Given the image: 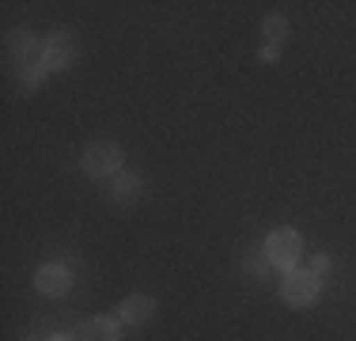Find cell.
<instances>
[{
    "mask_svg": "<svg viewBox=\"0 0 356 341\" xmlns=\"http://www.w3.org/2000/svg\"><path fill=\"white\" fill-rule=\"evenodd\" d=\"M318 288H322V280L311 269H288L281 277V296H284V303H292V307L315 303Z\"/></svg>",
    "mask_w": 356,
    "mask_h": 341,
    "instance_id": "cell-1",
    "label": "cell"
},
{
    "mask_svg": "<svg viewBox=\"0 0 356 341\" xmlns=\"http://www.w3.org/2000/svg\"><path fill=\"white\" fill-rule=\"evenodd\" d=\"M266 254H269L273 266L296 269V262H300V254H303V239L296 235L292 228H277V232L266 239Z\"/></svg>",
    "mask_w": 356,
    "mask_h": 341,
    "instance_id": "cell-2",
    "label": "cell"
},
{
    "mask_svg": "<svg viewBox=\"0 0 356 341\" xmlns=\"http://www.w3.org/2000/svg\"><path fill=\"white\" fill-rule=\"evenodd\" d=\"M118 167H122V148H118V144L95 141V144L83 148V170H88V175L106 178V175H114Z\"/></svg>",
    "mask_w": 356,
    "mask_h": 341,
    "instance_id": "cell-3",
    "label": "cell"
},
{
    "mask_svg": "<svg viewBox=\"0 0 356 341\" xmlns=\"http://www.w3.org/2000/svg\"><path fill=\"white\" fill-rule=\"evenodd\" d=\"M8 54H12V61H19L23 68L46 65V46H42L31 31H12L8 34Z\"/></svg>",
    "mask_w": 356,
    "mask_h": 341,
    "instance_id": "cell-4",
    "label": "cell"
},
{
    "mask_svg": "<svg viewBox=\"0 0 356 341\" xmlns=\"http://www.w3.org/2000/svg\"><path fill=\"white\" fill-rule=\"evenodd\" d=\"M76 38L69 31H57V34H49V42H46V68H69L72 61H76Z\"/></svg>",
    "mask_w": 356,
    "mask_h": 341,
    "instance_id": "cell-5",
    "label": "cell"
},
{
    "mask_svg": "<svg viewBox=\"0 0 356 341\" xmlns=\"http://www.w3.org/2000/svg\"><path fill=\"white\" fill-rule=\"evenodd\" d=\"M69 285H72V273L65 266H42L35 273V288L42 296H65V292H69Z\"/></svg>",
    "mask_w": 356,
    "mask_h": 341,
    "instance_id": "cell-6",
    "label": "cell"
},
{
    "mask_svg": "<svg viewBox=\"0 0 356 341\" xmlns=\"http://www.w3.org/2000/svg\"><path fill=\"white\" fill-rule=\"evenodd\" d=\"M122 319H110V315H95L80 326V341H118L122 338Z\"/></svg>",
    "mask_w": 356,
    "mask_h": 341,
    "instance_id": "cell-7",
    "label": "cell"
},
{
    "mask_svg": "<svg viewBox=\"0 0 356 341\" xmlns=\"http://www.w3.org/2000/svg\"><path fill=\"white\" fill-rule=\"evenodd\" d=\"M152 315H156V300L152 296H129V300H122V307H118V319L129 322V326H140Z\"/></svg>",
    "mask_w": 356,
    "mask_h": 341,
    "instance_id": "cell-8",
    "label": "cell"
},
{
    "mask_svg": "<svg viewBox=\"0 0 356 341\" xmlns=\"http://www.w3.org/2000/svg\"><path fill=\"white\" fill-rule=\"evenodd\" d=\"M140 190H144V182H140V178L122 175V178L114 182V190H110V198H114V201H133V198H140Z\"/></svg>",
    "mask_w": 356,
    "mask_h": 341,
    "instance_id": "cell-9",
    "label": "cell"
},
{
    "mask_svg": "<svg viewBox=\"0 0 356 341\" xmlns=\"http://www.w3.org/2000/svg\"><path fill=\"white\" fill-rule=\"evenodd\" d=\"M284 34H288V19H284V15H269V19L261 23V38H266L269 46H277Z\"/></svg>",
    "mask_w": 356,
    "mask_h": 341,
    "instance_id": "cell-10",
    "label": "cell"
},
{
    "mask_svg": "<svg viewBox=\"0 0 356 341\" xmlns=\"http://www.w3.org/2000/svg\"><path fill=\"white\" fill-rule=\"evenodd\" d=\"M269 266H273V262H269L266 251H250L247 254V273H250V277H266Z\"/></svg>",
    "mask_w": 356,
    "mask_h": 341,
    "instance_id": "cell-11",
    "label": "cell"
},
{
    "mask_svg": "<svg viewBox=\"0 0 356 341\" xmlns=\"http://www.w3.org/2000/svg\"><path fill=\"white\" fill-rule=\"evenodd\" d=\"M42 72H46V65H31V68H23V80H27V88H35V84L42 80Z\"/></svg>",
    "mask_w": 356,
    "mask_h": 341,
    "instance_id": "cell-12",
    "label": "cell"
},
{
    "mask_svg": "<svg viewBox=\"0 0 356 341\" xmlns=\"http://www.w3.org/2000/svg\"><path fill=\"white\" fill-rule=\"evenodd\" d=\"M311 273H315L318 280H322V277H326V273H330V258H326V254H322V258H315V262H311Z\"/></svg>",
    "mask_w": 356,
    "mask_h": 341,
    "instance_id": "cell-13",
    "label": "cell"
},
{
    "mask_svg": "<svg viewBox=\"0 0 356 341\" xmlns=\"http://www.w3.org/2000/svg\"><path fill=\"white\" fill-rule=\"evenodd\" d=\"M261 61H277V46H261Z\"/></svg>",
    "mask_w": 356,
    "mask_h": 341,
    "instance_id": "cell-14",
    "label": "cell"
},
{
    "mask_svg": "<svg viewBox=\"0 0 356 341\" xmlns=\"http://www.w3.org/2000/svg\"><path fill=\"white\" fill-rule=\"evenodd\" d=\"M49 341H80V338H72V334H54Z\"/></svg>",
    "mask_w": 356,
    "mask_h": 341,
    "instance_id": "cell-15",
    "label": "cell"
},
{
    "mask_svg": "<svg viewBox=\"0 0 356 341\" xmlns=\"http://www.w3.org/2000/svg\"><path fill=\"white\" fill-rule=\"evenodd\" d=\"M27 341H38V338H27Z\"/></svg>",
    "mask_w": 356,
    "mask_h": 341,
    "instance_id": "cell-16",
    "label": "cell"
}]
</instances>
